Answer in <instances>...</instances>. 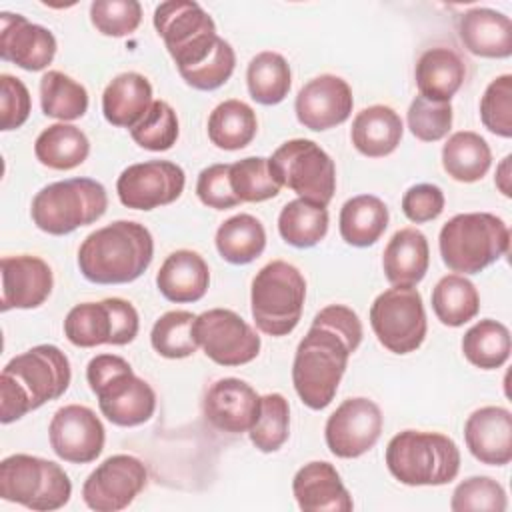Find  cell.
<instances>
[{
    "label": "cell",
    "instance_id": "obj_1",
    "mask_svg": "<svg viewBox=\"0 0 512 512\" xmlns=\"http://www.w3.org/2000/svg\"><path fill=\"white\" fill-rule=\"evenodd\" d=\"M362 336L358 314L344 304H330L314 316L292 362V384L304 406L324 410L334 400Z\"/></svg>",
    "mask_w": 512,
    "mask_h": 512
},
{
    "label": "cell",
    "instance_id": "obj_2",
    "mask_svg": "<svg viewBox=\"0 0 512 512\" xmlns=\"http://www.w3.org/2000/svg\"><path fill=\"white\" fill-rule=\"evenodd\" d=\"M70 380V360L54 344H38L14 356L0 374V422H16L46 402L58 400Z\"/></svg>",
    "mask_w": 512,
    "mask_h": 512
},
{
    "label": "cell",
    "instance_id": "obj_3",
    "mask_svg": "<svg viewBox=\"0 0 512 512\" xmlns=\"http://www.w3.org/2000/svg\"><path fill=\"white\" fill-rule=\"evenodd\" d=\"M154 258L150 230L134 220H116L94 230L78 248V268L92 284H128L138 280Z\"/></svg>",
    "mask_w": 512,
    "mask_h": 512
},
{
    "label": "cell",
    "instance_id": "obj_4",
    "mask_svg": "<svg viewBox=\"0 0 512 512\" xmlns=\"http://www.w3.org/2000/svg\"><path fill=\"white\" fill-rule=\"evenodd\" d=\"M86 380L108 422L132 428L154 416L156 392L144 378L134 374L130 362L122 356H94L86 366Z\"/></svg>",
    "mask_w": 512,
    "mask_h": 512
},
{
    "label": "cell",
    "instance_id": "obj_5",
    "mask_svg": "<svg viewBox=\"0 0 512 512\" xmlns=\"http://www.w3.org/2000/svg\"><path fill=\"white\" fill-rule=\"evenodd\" d=\"M388 472L406 486H444L460 472V448L440 432L402 430L386 446Z\"/></svg>",
    "mask_w": 512,
    "mask_h": 512
},
{
    "label": "cell",
    "instance_id": "obj_6",
    "mask_svg": "<svg viewBox=\"0 0 512 512\" xmlns=\"http://www.w3.org/2000/svg\"><path fill=\"white\" fill-rule=\"evenodd\" d=\"M442 262L456 274H478L510 248V228L490 212H464L452 216L440 230Z\"/></svg>",
    "mask_w": 512,
    "mask_h": 512
},
{
    "label": "cell",
    "instance_id": "obj_7",
    "mask_svg": "<svg viewBox=\"0 0 512 512\" xmlns=\"http://www.w3.org/2000/svg\"><path fill=\"white\" fill-rule=\"evenodd\" d=\"M106 188L92 178H68L44 186L32 198L30 216L38 230L66 236L104 216Z\"/></svg>",
    "mask_w": 512,
    "mask_h": 512
},
{
    "label": "cell",
    "instance_id": "obj_8",
    "mask_svg": "<svg viewBox=\"0 0 512 512\" xmlns=\"http://www.w3.org/2000/svg\"><path fill=\"white\" fill-rule=\"evenodd\" d=\"M306 280L302 272L286 262L272 260L262 266L250 288V310L254 324L268 336L290 334L302 316Z\"/></svg>",
    "mask_w": 512,
    "mask_h": 512
},
{
    "label": "cell",
    "instance_id": "obj_9",
    "mask_svg": "<svg viewBox=\"0 0 512 512\" xmlns=\"http://www.w3.org/2000/svg\"><path fill=\"white\" fill-rule=\"evenodd\" d=\"M0 496L36 512L68 504L72 482L64 468L32 454H10L0 462Z\"/></svg>",
    "mask_w": 512,
    "mask_h": 512
},
{
    "label": "cell",
    "instance_id": "obj_10",
    "mask_svg": "<svg viewBox=\"0 0 512 512\" xmlns=\"http://www.w3.org/2000/svg\"><path fill=\"white\" fill-rule=\"evenodd\" d=\"M152 20L178 72L202 64L220 40L212 16L192 0L160 2Z\"/></svg>",
    "mask_w": 512,
    "mask_h": 512
},
{
    "label": "cell",
    "instance_id": "obj_11",
    "mask_svg": "<svg viewBox=\"0 0 512 512\" xmlns=\"http://www.w3.org/2000/svg\"><path fill=\"white\" fill-rule=\"evenodd\" d=\"M272 176L298 198L328 206L336 192V166L330 154L314 140L292 138L268 158Z\"/></svg>",
    "mask_w": 512,
    "mask_h": 512
},
{
    "label": "cell",
    "instance_id": "obj_12",
    "mask_svg": "<svg viewBox=\"0 0 512 512\" xmlns=\"http://www.w3.org/2000/svg\"><path fill=\"white\" fill-rule=\"evenodd\" d=\"M370 326L378 342L394 354L418 350L428 332L422 294L416 286H392L370 306Z\"/></svg>",
    "mask_w": 512,
    "mask_h": 512
},
{
    "label": "cell",
    "instance_id": "obj_13",
    "mask_svg": "<svg viewBox=\"0 0 512 512\" xmlns=\"http://www.w3.org/2000/svg\"><path fill=\"white\" fill-rule=\"evenodd\" d=\"M138 328V312L124 298L82 302L70 308L64 318V336L78 348H94L100 344L124 346L138 336Z\"/></svg>",
    "mask_w": 512,
    "mask_h": 512
},
{
    "label": "cell",
    "instance_id": "obj_14",
    "mask_svg": "<svg viewBox=\"0 0 512 512\" xmlns=\"http://www.w3.org/2000/svg\"><path fill=\"white\" fill-rule=\"evenodd\" d=\"M194 336L204 354L220 366H242L260 354V336L234 310L212 308L196 316Z\"/></svg>",
    "mask_w": 512,
    "mask_h": 512
},
{
    "label": "cell",
    "instance_id": "obj_15",
    "mask_svg": "<svg viewBox=\"0 0 512 512\" xmlns=\"http://www.w3.org/2000/svg\"><path fill=\"white\" fill-rule=\"evenodd\" d=\"M148 484L144 462L132 454H114L98 464L82 484V500L96 512L128 508Z\"/></svg>",
    "mask_w": 512,
    "mask_h": 512
},
{
    "label": "cell",
    "instance_id": "obj_16",
    "mask_svg": "<svg viewBox=\"0 0 512 512\" xmlns=\"http://www.w3.org/2000/svg\"><path fill=\"white\" fill-rule=\"evenodd\" d=\"M186 184L184 170L170 160L130 164L116 180L118 200L132 210H154L176 202Z\"/></svg>",
    "mask_w": 512,
    "mask_h": 512
},
{
    "label": "cell",
    "instance_id": "obj_17",
    "mask_svg": "<svg viewBox=\"0 0 512 512\" xmlns=\"http://www.w3.org/2000/svg\"><path fill=\"white\" fill-rule=\"evenodd\" d=\"M384 428L380 406L364 396L344 400L326 420L324 438L336 458H358L374 448Z\"/></svg>",
    "mask_w": 512,
    "mask_h": 512
},
{
    "label": "cell",
    "instance_id": "obj_18",
    "mask_svg": "<svg viewBox=\"0 0 512 512\" xmlns=\"http://www.w3.org/2000/svg\"><path fill=\"white\" fill-rule=\"evenodd\" d=\"M50 448L70 464L94 462L106 442V430L96 412L82 404H68L54 412L48 424Z\"/></svg>",
    "mask_w": 512,
    "mask_h": 512
},
{
    "label": "cell",
    "instance_id": "obj_19",
    "mask_svg": "<svg viewBox=\"0 0 512 512\" xmlns=\"http://www.w3.org/2000/svg\"><path fill=\"white\" fill-rule=\"evenodd\" d=\"M354 98L348 82L334 74H320L308 80L294 102L298 122L314 132L344 124L352 114Z\"/></svg>",
    "mask_w": 512,
    "mask_h": 512
},
{
    "label": "cell",
    "instance_id": "obj_20",
    "mask_svg": "<svg viewBox=\"0 0 512 512\" xmlns=\"http://www.w3.org/2000/svg\"><path fill=\"white\" fill-rule=\"evenodd\" d=\"M54 34L30 22L22 14L2 12L0 14V58L16 64L22 70L38 72L52 64L56 56Z\"/></svg>",
    "mask_w": 512,
    "mask_h": 512
},
{
    "label": "cell",
    "instance_id": "obj_21",
    "mask_svg": "<svg viewBox=\"0 0 512 512\" xmlns=\"http://www.w3.org/2000/svg\"><path fill=\"white\" fill-rule=\"evenodd\" d=\"M2 298L0 310H32L42 306L54 286L52 268L38 256L18 254L0 260Z\"/></svg>",
    "mask_w": 512,
    "mask_h": 512
},
{
    "label": "cell",
    "instance_id": "obj_22",
    "mask_svg": "<svg viewBox=\"0 0 512 512\" xmlns=\"http://www.w3.org/2000/svg\"><path fill=\"white\" fill-rule=\"evenodd\" d=\"M206 420L220 432H248L260 414L258 392L240 378L216 380L202 402Z\"/></svg>",
    "mask_w": 512,
    "mask_h": 512
},
{
    "label": "cell",
    "instance_id": "obj_23",
    "mask_svg": "<svg viewBox=\"0 0 512 512\" xmlns=\"http://www.w3.org/2000/svg\"><path fill=\"white\" fill-rule=\"evenodd\" d=\"M468 452L482 464L506 466L512 460V414L504 406H482L464 424Z\"/></svg>",
    "mask_w": 512,
    "mask_h": 512
},
{
    "label": "cell",
    "instance_id": "obj_24",
    "mask_svg": "<svg viewBox=\"0 0 512 512\" xmlns=\"http://www.w3.org/2000/svg\"><path fill=\"white\" fill-rule=\"evenodd\" d=\"M292 494L304 512H350L354 508L338 470L324 460L308 462L294 474Z\"/></svg>",
    "mask_w": 512,
    "mask_h": 512
},
{
    "label": "cell",
    "instance_id": "obj_25",
    "mask_svg": "<svg viewBox=\"0 0 512 512\" xmlns=\"http://www.w3.org/2000/svg\"><path fill=\"white\" fill-rule=\"evenodd\" d=\"M462 46L480 58L512 56V20L492 8H470L458 16Z\"/></svg>",
    "mask_w": 512,
    "mask_h": 512
},
{
    "label": "cell",
    "instance_id": "obj_26",
    "mask_svg": "<svg viewBox=\"0 0 512 512\" xmlns=\"http://www.w3.org/2000/svg\"><path fill=\"white\" fill-rule=\"evenodd\" d=\"M156 286L160 294L176 304L198 302L210 286V270L206 260L194 250H176L166 256L158 274Z\"/></svg>",
    "mask_w": 512,
    "mask_h": 512
},
{
    "label": "cell",
    "instance_id": "obj_27",
    "mask_svg": "<svg viewBox=\"0 0 512 512\" xmlns=\"http://www.w3.org/2000/svg\"><path fill=\"white\" fill-rule=\"evenodd\" d=\"M430 266L428 238L418 228H400L388 240L382 254L384 276L392 286H416Z\"/></svg>",
    "mask_w": 512,
    "mask_h": 512
},
{
    "label": "cell",
    "instance_id": "obj_28",
    "mask_svg": "<svg viewBox=\"0 0 512 512\" xmlns=\"http://www.w3.org/2000/svg\"><path fill=\"white\" fill-rule=\"evenodd\" d=\"M404 134V124L400 114L386 106L374 104L360 110L350 128L352 146L368 158H384L392 154Z\"/></svg>",
    "mask_w": 512,
    "mask_h": 512
},
{
    "label": "cell",
    "instance_id": "obj_29",
    "mask_svg": "<svg viewBox=\"0 0 512 512\" xmlns=\"http://www.w3.org/2000/svg\"><path fill=\"white\" fill-rule=\"evenodd\" d=\"M152 102L150 80L138 72H122L104 88L102 114L112 126L132 130Z\"/></svg>",
    "mask_w": 512,
    "mask_h": 512
},
{
    "label": "cell",
    "instance_id": "obj_30",
    "mask_svg": "<svg viewBox=\"0 0 512 512\" xmlns=\"http://www.w3.org/2000/svg\"><path fill=\"white\" fill-rule=\"evenodd\" d=\"M414 78L420 96L450 102L464 84L466 66L452 48L436 46L420 54L414 68Z\"/></svg>",
    "mask_w": 512,
    "mask_h": 512
},
{
    "label": "cell",
    "instance_id": "obj_31",
    "mask_svg": "<svg viewBox=\"0 0 512 512\" xmlns=\"http://www.w3.org/2000/svg\"><path fill=\"white\" fill-rule=\"evenodd\" d=\"M390 220L388 206L374 194H358L340 208V236L354 248H368L380 240Z\"/></svg>",
    "mask_w": 512,
    "mask_h": 512
},
{
    "label": "cell",
    "instance_id": "obj_32",
    "mask_svg": "<svg viewBox=\"0 0 512 512\" xmlns=\"http://www.w3.org/2000/svg\"><path fill=\"white\" fill-rule=\"evenodd\" d=\"M490 166L492 150L478 132H454L442 146V168L456 182H478L488 174Z\"/></svg>",
    "mask_w": 512,
    "mask_h": 512
},
{
    "label": "cell",
    "instance_id": "obj_33",
    "mask_svg": "<svg viewBox=\"0 0 512 512\" xmlns=\"http://www.w3.org/2000/svg\"><path fill=\"white\" fill-rule=\"evenodd\" d=\"M34 154L42 166L52 170H72L88 158L90 140L78 126L58 122L38 134Z\"/></svg>",
    "mask_w": 512,
    "mask_h": 512
},
{
    "label": "cell",
    "instance_id": "obj_34",
    "mask_svg": "<svg viewBox=\"0 0 512 512\" xmlns=\"http://www.w3.org/2000/svg\"><path fill=\"white\" fill-rule=\"evenodd\" d=\"M214 242L222 260L244 266L262 256L266 248V230L256 216L236 214L218 226Z\"/></svg>",
    "mask_w": 512,
    "mask_h": 512
},
{
    "label": "cell",
    "instance_id": "obj_35",
    "mask_svg": "<svg viewBox=\"0 0 512 512\" xmlns=\"http://www.w3.org/2000/svg\"><path fill=\"white\" fill-rule=\"evenodd\" d=\"M256 132V112L242 100H224L208 116V138L220 150H242L254 140Z\"/></svg>",
    "mask_w": 512,
    "mask_h": 512
},
{
    "label": "cell",
    "instance_id": "obj_36",
    "mask_svg": "<svg viewBox=\"0 0 512 512\" xmlns=\"http://www.w3.org/2000/svg\"><path fill=\"white\" fill-rule=\"evenodd\" d=\"M246 84L254 102L262 106L280 104L292 86L288 60L272 50L258 52L246 68Z\"/></svg>",
    "mask_w": 512,
    "mask_h": 512
},
{
    "label": "cell",
    "instance_id": "obj_37",
    "mask_svg": "<svg viewBox=\"0 0 512 512\" xmlns=\"http://www.w3.org/2000/svg\"><path fill=\"white\" fill-rule=\"evenodd\" d=\"M432 310L444 326L458 328L476 318L480 294L464 274H446L432 290Z\"/></svg>",
    "mask_w": 512,
    "mask_h": 512
},
{
    "label": "cell",
    "instance_id": "obj_38",
    "mask_svg": "<svg viewBox=\"0 0 512 512\" xmlns=\"http://www.w3.org/2000/svg\"><path fill=\"white\" fill-rule=\"evenodd\" d=\"M326 206L296 198L284 204L278 214V232L282 240L294 248H312L328 234Z\"/></svg>",
    "mask_w": 512,
    "mask_h": 512
},
{
    "label": "cell",
    "instance_id": "obj_39",
    "mask_svg": "<svg viewBox=\"0 0 512 512\" xmlns=\"http://www.w3.org/2000/svg\"><path fill=\"white\" fill-rule=\"evenodd\" d=\"M510 348V330L494 318L478 320L462 336L464 358L480 370H496L504 366L508 362Z\"/></svg>",
    "mask_w": 512,
    "mask_h": 512
},
{
    "label": "cell",
    "instance_id": "obj_40",
    "mask_svg": "<svg viewBox=\"0 0 512 512\" xmlns=\"http://www.w3.org/2000/svg\"><path fill=\"white\" fill-rule=\"evenodd\" d=\"M42 112L60 122H72L86 114L88 92L72 76L60 70H48L40 78Z\"/></svg>",
    "mask_w": 512,
    "mask_h": 512
},
{
    "label": "cell",
    "instance_id": "obj_41",
    "mask_svg": "<svg viewBox=\"0 0 512 512\" xmlns=\"http://www.w3.org/2000/svg\"><path fill=\"white\" fill-rule=\"evenodd\" d=\"M194 320L196 314L188 310H170L162 314L150 332L152 348L170 360L188 358L198 350V342L194 336Z\"/></svg>",
    "mask_w": 512,
    "mask_h": 512
},
{
    "label": "cell",
    "instance_id": "obj_42",
    "mask_svg": "<svg viewBox=\"0 0 512 512\" xmlns=\"http://www.w3.org/2000/svg\"><path fill=\"white\" fill-rule=\"evenodd\" d=\"M252 444L260 452H276L284 446L290 434V406L288 400L278 394L270 392L260 396V414L254 426L248 430Z\"/></svg>",
    "mask_w": 512,
    "mask_h": 512
},
{
    "label": "cell",
    "instance_id": "obj_43",
    "mask_svg": "<svg viewBox=\"0 0 512 512\" xmlns=\"http://www.w3.org/2000/svg\"><path fill=\"white\" fill-rule=\"evenodd\" d=\"M230 186L240 202H264L280 192V182L272 176L268 158L248 156L230 164Z\"/></svg>",
    "mask_w": 512,
    "mask_h": 512
},
{
    "label": "cell",
    "instance_id": "obj_44",
    "mask_svg": "<svg viewBox=\"0 0 512 512\" xmlns=\"http://www.w3.org/2000/svg\"><path fill=\"white\" fill-rule=\"evenodd\" d=\"M178 116L164 100H154L142 120L130 130L132 140L150 152L170 150L178 140Z\"/></svg>",
    "mask_w": 512,
    "mask_h": 512
},
{
    "label": "cell",
    "instance_id": "obj_45",
    "mask_svg": "<svg viewBox=\"0 0 512 512\" xmlns=\"http://www.w3.org/2000/svg\"><path fill=\"white\" fill-rule=\"evenodd\" d=\"M508 508L506 490L500 482L490 476H470L462 480L450 498L452 512H468V510H490L504 512Z\"/></svg>",
    "mask_w": 512,
    "mask_h": 512
},
{
    "label": "cell",
    "instance_id": "obj_46",
    "mask_svg": "<svg viewBox=\"0 0 512 512\" xmlns=\"http://www.w3.org/2000/svg\"><path fill=\"white\" fill-rule=\"evenodd\" d=\"M454 112L450 102L428 100L424 96H414L408 108V128L412 136L422 142H438L448 136L452 128Z\"/></svg>",
    "mask_w": 512,
    "mask_h": 512
},
{
    "label": "cell",
    "instance_id": "obj_47",
    "mask_svg": "<svg viewBox=\"0 0 512 512\" xmlns=\"http://www.w3.org/2000/svg\"><path fill=\"white\" fill-rule=\"evenodd\" d=\"M90 22L104 36H130L142 22V6L136 0H94Z\"/></svg>",
    "mask_w": 512,
    "mask_h": 512
},
{
    "label": "cell",
    "instance_id": "obj_48",
    "mask_svg": "<svg viewBox=\"0 0 512 512\" xmlns=\"http://www.w3.org/2000/svg\"><path fill=\"white\" fill-rule=\"evenodd\" d=\"M480 120L500 138L512 136V74L496 76L480 98Z\"/></svg>",
    "mask_w": 512,
    "mask_h": 512
},
{
    "label": "cell",
    "instance_id": "obj_49",
    "mask_svg": "<svg viewBox=\"0 0 512 512\" xmlns=\"http://www.w3.org/2000/svg\"><path fill=\"white\" fill-rule=\"evenodd\" d=\"M234 68H236L234 48L230 46V42L220 38L216 48L212 50V54L202 64H198L190 70H182L180 76L194 90L210 92V90H216L222 84H226L230 80Z\"/></svg>",
    "mask_w": 512,
    "mask_h": 512
},
{
    "label": "cell",
    "instance_id": "obj_50",
    "mask_svg": "<svg viewBox=\"0 0 512 512\" xmlns=\"http://www.w3.org/2000/svg\"><path fill=\"white\" fill-rule=\"evenodd\" d=\"M30 112L32 100L26 84L12 74H0V130L20 128Z\"/></svg>",
    "mask_w": 512,
    "mask_h": 512
},
{
    "label": "cell",
    "instance_id": "obj_51",
    "mask_svg": "<svg viewBox=\"0 0 512 512\" xmlns=\"http://www.w3.org/2000/svg\"><path fill=\"white\" fill-rule=\"evenodd\" d=\"M196 196L204 206L214 210H228L242 204L230 186V164L204 168L196 180Z\"/></svg>",
    "mask_w": 512,
    "mask_h": 512
},
{
    "label": "cell",
    "instance_id": "obj_52",
    "mask_svg": "<svg viewBox=\"0 0 512 512\" xmlns=\"http://www.w3.org/2000/svg\"><path fill=\"white\" fill-rule=\"evenodd\" d=\"M446 198L436 184H414L402 196V212L414 224L436 220L444 210Z\"/></svg>",
    "mask_w": 512,
    "mask_h": 512
},
{
    "label": "cell",
    "instance_id": "obj_53",
    "mask_svg": "<svg viewBox=\"0 0 512 512\" xmlns=\"http://www.w3.org/2000/svg\"><path fill=\"white\" fill-rule=\"evenodd\" d=\"M512 156H504L502 162L496 166V178H494V184L496 188L502 192V196L510 198L512 196Z\"/></svg>",
    "mask_w": 512,
    "mask_h": 512
}]
</instances>
